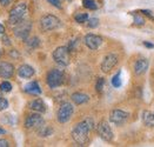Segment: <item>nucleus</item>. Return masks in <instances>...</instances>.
I'll use <instances>...</instances> for the list:
<instances>
[{
	"label": "nucleus",
	"instance_id": "9b49d317",
	"mask_svg": "<svg viewBox=\"0 0 154 147\" xmlns=\"http://www.w3.org/2000/svg\"><path fill=\"white\" fill-rule=\"evenodd\" d=\"M118 55L114 53H109L107 54L105 58H103V63H101V71L103 73H109L116 65L118 64Z\"/></svg>",
	"mask_w": 154,
	"mask_h": 147
},
{
	"label": "nucleus",
	"instance_id": "1a4fd4ad",
	"mask_svg": "<svg viewBox=\"0 0 154 147\" xmlns=\"http://www.w3.org/2000/svg\"><path fill=\"white\" fill-rule=\"evenodd\" d=\"M128 118H129V113L122 111V109H113L109 113V121L112 124L116 125V126L124 125L126 121L128 120Z\"/></svg>",
	"mask_w": 154,
	"mask_h": 147
},
{
	"label": "nucleus",
	"instance_id": "f257e3e1",
	"mask_svg": "<svg viewBox=\"0 0 154 147\" xmlns=\"http://www.w3.org/2000/svg\"><path fill=\"white\" fill-rule=\"evenodd\" d=\"M93 127H94V121L92 118H87L77 124L71 133L74 142L78 144L79 146L86 145L90 140V132L93 130Z\"/></svg>",
	"mask_w": 154,
	"mask_h": 147
},
{
	"label": "nucleus",
	"instance_id": "2f4dec72",
	"mask_svg": "<svg viewBox=\"0 0 154 147\" xmlns=\"http://www.w3.org/2000/svg\"><path fill=\"white\" fill-rule=\"evenodd\" d=\"M8 146H10V144H8L7 140H5V139H1L0 140V147H8Z\"/></svg>",
	"mask_w": 154,
	"mask_h": 147
},
{
	"label": "nucleus",
	"instance_id": "393cba45",
	"mask_svg": "<svg viewBox=\"0 0 154 147\" xmlns=\"http://www.w3.org/2000/svg\"><path fill=\"white\" fill-rule=\"evenodd\" d=\"M26 44H27L28 47H31V48H35V47H38L39 46L40 40H39V38H37V37H33V38H31V39H28V40L26 41Z\"/></svg>",
	"mask_w": 154,
	"mask_h": 147
},
{
	"label": "nucleus",
	"instance_id": "c756f323",
	"mask_svg": "<svg viewBox=\"0 0 154 147\" xmlns=\"http://www.w3.org/2000/svg\"><path fill=\"white\" fill-rule=\"evenodd\" d=\"M50 4H51L52 6H54V7H57V8H61L63 6H61V0H47Z\"/></svg>",
	"mask_w": 154,
	"mask_h": 147
},
{
	"label": "nucleus",
	"instance_id": "e433bc0d",
	"mask_svg": "<svg viewBox=\"0 0 154 147\" xmlns=\"http://www.w3.org/2000/svg\"><path fill=\"white\" fill-rule=\"evenodd\" d=\"M11 55H12V57H14V55H15V57H19V54L17 53V51H15V50H12V52H11Z\"/></svg>",
	"mask_w": 154,
	"mask_h": 147
},
{
	"label": "nucleus",
	"instance_id": "ddd939ff",
	"mask_svg": "<svg viewBox=\"0 0 154 147\" xmlns=\"http://www.w3.org/2000/svg\"><path fill=\"white\" fill-rule=\"evenodd\" d=\"M14 74V66L11 63L1 61L0 63V78L8 79Z\"/></svg>",
	"mask_w": 154,
	"mask_h": 147
},
{
	"label": "nucleus",
	"instance_id": "a878e982",
	"mask_svg": "<svg viewBox=\"0 0 154 147\" xmlns=\"http://www.w3.org/2000/svg\"><path fill=\"white\" fill-rule=\"evenodd\" d=\"M120 74H121V73H120V72H118L116 75L112 78V85H113L114 87H116V88L121 86V79H120Z\"/></svg>",
	"mask_w": 154,
	"mask_h": 147
},
{
	"label": "nucleus",
	"instance_id": "39448f33",
	"mask_svg": "<svg viewBox=\"0 0 154 147\" xmlns=\"http://www.w3.org/2000/svg\"><path fill=\"white\" fill-rule=\"evenodd\" d=\"M64 72L60 71V69H51L47 74V78H46V81H47V85L50 88H57L59 86H61L64 84Z\"/></svg>",
	"mask_w": 154,
	"mask_h": 147
},
{
	"label": "nucleus",
	"instance_id": "aec40b11",
	"mask_svg": "<svg viewBox=\"0 0 154 147\" xmlns=\"http://www.w3.org/2000/svg\"><path fill=\"white\" fill-rule=\"evenodd\" d=\"M38 134L40 136H50L52 133H53V130H52L50 126H45V125H42L41 127H39L38 130Z\"/></svg>",
	"mask_w": 154,
	"mask_h": 147
},
{
	"label": "nucleus",
	"instance_id": "6ab92c4d",
	"mask_svg": "<svg viewBox=\"0 0 154 147\" xmlns=\"http://www.w3.org/2000/svg\"><path fill=\"white\" fill-rule=\"evenodd\" d=\"M25 92L33 94V95H37V94L41 93V88H40V86H39L37 81H31L25 86Z\"/></svg>",
	"mask_w": 154,
	"mask_h": 147
},
{
	"label": "nucleus",
	"instance_id": "cd10ccee",
	"mask_svg": "<svg viewBox=\"0 0 154 147\" xmlns=\"http://www.w3.org/2000/svg\"><path fill=\"white\" fill-rule=\"evenodd\" d=\"M103 85H105V79H103V78H99L98 81H97V85H95V90H97V92H99V93L103 92Z\"/></svg>",
	"mask_w": 154,
	"mask_h": 147
},
{
	"label": "nucleus",
	"instance_id": "f8f14e48",
	"mask_svg": "<svg viewBox=\"0 0 154 147\" xmlns=\"http://www.w3.org/2000/svg\"><path fill=\"white\" fill-rule=\"evenodd\" d=\"M103 38L100 37V35H97V34H86L85 35V38H84V42H85V45L92 50V51H95V50H98L101 45H103Z\"/></svg>",
	"mask_w": 154,
	"mask_h": 147
},
{
	"label": "nucleus",
	"instance_id": "f3484780",
	"mask_svg": "<svg viewBox=\"0 0 154 147\" xmlns=\"http://www.w3.org/2000/svg\"><path fill=\"white\" fill-rule=\"evenodd\" d=\"M29 108L34 112H38V113H45L46 112V105L45 103L41 100V99H35L33 100L31 104H29Z\"/></svg>",
	"mask_w": 154,
	"mask_h": 147
},
{
	"label": "nucleus",
	"instance_id": "b1692460",
	"mask_svg": "<svg viewBox=\"0 0 154 147\" xmlns=\"http://www.w3.org/2000/svg\"><path fill=\"white\" fill-rule=\"evenodd\" d=\"M0 91H1V92H5V93L11 92V91H12V85H11V82H8V81H2V82L0 84Z\"/></svg>",
	"mask_w": 154,
	"mask_h": 147
},
{
	"label": "nucleus",
	"instance_id": "20e7f679",
	"mask_svg": "<svg viewBox=\"0 0 154 147\" xmlns=\"http://www.w3.org/2000/svg\"><path fill=\"white\" fill-rule=\"evenodd\" d=\"M53 60L60 65V66H67L71 61L69 57V50L67 46H59L53 52Z\"/></svg>",
	"mask_w": 154,
	"mask_h": 147
},
{
	"label": "nucleus",
	"instance_id": "c9c22d12",
	"mask_svg": "<svg viewBox=\"0 0 154 147\" xmlns=\"http://www.w3.org/2000/svg\"><path fill=\"white\" fill-rule=\"evenodd\" d=\"M5 33V26L0 24V34H4Z\"/></svg>",
	"mask_w": 154,
	"mask_h": 147
},
{
	"label": "nucleus",
	"instance_id": "bb28decb",
	"mask_svg": "<svg viewBox=\"0 0 154 147\" xmlns=\"http://www.w3.org/2000/svg\"><path fill=\"white\" fill-rule=\"evenodd\" d=\"M86 23H87V26L90 28H95V27L99 26V19H97V18H91Z\"/></svg>",
	"mask_w": 154,
	"mask_h": 147
},
{
	"label": "nucleus",
	"instance_id": "f03ea898",
	"mask_svg": "<svg viewBox=\"0 0 154 147\" xmlns=\"http://www.w3.org/2000/svg\"><path fill=\"white\" fill-rule=\"evenodd\" d=\"M61 26V21L58 17L53 15V14H45L41 17L40 19V28L44 32H48V31H54L57 28Z\"/></svg>",
	"mask_w": 154,
	"mask_h": 147
},
{
	"label": "nucleus",
	"instance_id": "dca6fc26",
	"mask_svg": "<svg viewBox=\"0 0 154 147\" xmlns=\"http://www.w3.org/2000/svg\"><path fill=\"white\" fill-rule=\"evenodd\" d=\"M71 99L75 105H82L90 100V96L86 93H82V92H75L71 95Z\"/></svg>",
	"mask_w": 154,
	"mask_h": 147
},
{
	"label": "nucleus",
	"instance_id": "4c0bfd02",
	"mask_svg": "<svg viewBox=\"0 0 154 147\" xmlns=\"http://www.w3.org/2000/svg\"><path fill=\"white\" fill-rule=\"evenodd\" d=\"M2 134H6V131H5L4 128H1V127H0V135H2Z\"/></svg>",
	"mask_w": 154,
	"mask_h": 147
},
{
	"label": "nucleus",
	"instance_id": "423d86ee",
	"mask_svg": "<svg viewBox=\"0 0 154 147\" xmlns=\"http://www.w3.org/2000/svg\"><path fill=\"white\" fill-rule=\"evenodd\" d=\"M74 113V107L71 103H64L61 104L59 109H58V113H57V119L60 124H66L71 120L72 115Z\"/></svg>",
	"mask_w": 154,
	"mask_h": 147
},
{
	"label": "nucleus",
	"instance_id": "2eb2a0df",
	"mask_svg": "<svg viewBox=\"0 0 154 147\" xmlns=\"http://www.w3.org/2000/svg\"><path fill=\"white\" fill-rule=\"evenodd\" d=\"M34 73H35V71H34V68L32 66H29V65H21V66L19 67V69H18V75L20 77V78H24V79H28V78H32L33 75H34Z\"/></svg>",
	"mask_w": 154,
	"mask_h": 147
},
{
	"label": "nucleus",
	"instance_id": "0eeeda50",
	"mask_svg": "<svg viewBox=\"0 0 154 147\" xmlns=\"http://www.w3.org/2000/svg\"><path fill=\"white\" fill-rule=\"evenodd\" d=\"M31 28H32L31 21L23 19L21 21H19L18 24L14 25L13 32H14L15 37H18L19 39H21V40H27V38H28V35H29V32H31Z\"/></svg>",
	"mask_w": 154,
	"mask_h": 147
},
{
	"label": "nucleus",
	"instance_id": "4be33fe9",
	"mask_svg": "<svg viewBox=\"0 0 154 147\" xmlns=\"http://www.w3.org/2000/svg\"><path fill=\"white\" fill-rule=\"evenodd\" d=\"M82 6L87 10H97L98 5L94 0H82Z\"/></svg>",
	"mask_w": 154,
	"mask_h": 147
},
{
	"label": "nucleus",
	"instance_id": "7ed1b4c3",
	"mask_svg": "<svg viewBox=\"0 0 154 147\" xmlns=\"http://www.w3.org/2000/svg\"><path fill=\"white\" fill-rule=\"evenodd\" d=\"M26 12H27V4L26 2H19L18 5H15L10 12V17H8L10 24L15 25L19 21H21L25 18Z\"/></svg>",
	"mask_w": 154,
	"mask_h": 147
},
{
	"label": "nucleus",
	"instance_id": "6e6552de",
	"mask_svg": "<svg viewBox=\"0 0 154 147\" xmlns=\"http://www.w3.org/2000/svg\"><path fill=\"white\" fill-rule=\"evenodd\" d=\"M97 132H98V135L103 139V141H112L113 138H114V134H113V131L111 128V126L108 125L107 121H100L97 126Z\"/></svg>",
	"mask_w": 154,
	"mask_h": 147
},
{
	"label": "nucleus",
	"instance_id": "5701e85b",
	"mask_svg": "<svg viewBox=\"0 0 154 147\" xmlns=\"http://www.w3.org/2000/svg\"><path fill=\"white\" fill-rule=\"evenodd\" d=\"M74 19H75V21L79 23V24H84V23H86V21L88 20V14L87 13H78L74 15Z\"/></svg>",
	"mask_w": 154,
	"mask_h": 147
},
{
	"label": "nucleus",
	"instance_id": "9d476101",
	"mask_svg": "<svg viewBox=\"0 0 154 147\" xmlns=\"http://www.w3.org/2000/svg\"><path fill=\"white\" fill-rule=\"evenodd\" d=\"M42 125H44V118L38 112L28 115L25 120V127L28 130H38Z\"/></svg>",
	"mask_w": 154,
	"mask_h": 147
},
{
	"label": "nucleus",
	"instance_id": "4468645a",
	"mask_svg": "<svg viewBox=\"0 0 154 147\" xmlns=\"http://www.w3.org/2000/svg\"><path fill=\"white\" fill-rule=\"evenodd\" d=\"M148 60L147 59H145V58H140V59H138L137 61H135V64H134V73L137 74V75H142V74H145L146 72H147V69H148Z\"/></svg>",
	"mask_w": 154,
	"mask_h": 147
},
{
	"label": "nucleus",
	"instance_id": "f704fd0d",
	"mask_svg": "<svg viewBox=\"0 0 154 147\" xmlns=\"http://www.w3.org/2000/svg\"><path fill=\"white\" fill-rule=\"evenodd\" d=\"M143 45H145L146 47H148V48H154V45H153V44H151V42L145 41V42H143Z\"/></svg>",
	"mask_w": 154,
	"mask_h": 147
},
{
	"label": "nucleus",
	"instance_id": "7c9ffc66",
	"mask_svg": "<svg viewBox=\"0 0 154 147\" xmlns=\"http://www.w3.org/2000/svg\"><path fill=\"white\" fill-rule=\"evenodd\" d=\"M1 40H2V44H4V45H6V46H10V45H11V41H10V39H8V37H7V35H2Z\"/></svg>",
	"mask_w": 154,
	"mask_h": 147
},
{
	"label": "nucleus",
	"instance_id": "c85d7f7f",
	"mask_svg": "<svg viewBox=\"0 0 154 147\" xmlns=\"http://www.w3.org/2000/svg\"><path fill=\"white\" fill-rule=\"evenodd\" d=\"M7 107H8V101H7V99L0 98V112H1V111H5Z\"/></svg>",
	"mask_w": 154,
	"mask_h": 147
},
{
	"label": "nucleus",
	"instance_id": "473e14b6",
	"mask_svg": "<svg viewBox=\"0 0 154 147\" xmlns=\"http://www.w3.org/2000/svg\"><path fill=\"white\" fill-rule=\"evenodd\" d=\"M12 2V0H0V5L1 6H8Z\"/></svg>",
	"mask_w": 154,
	"mask_h": 147
},
{
	"label": "nucleus",
	"instance_id": "412c9836",
	"mask_svg": "<svg viewBox=\"0 0 154 147\" xmlns=\"http://www.w3.org/2000/svg\"><path fill=\"white\" fill-rule=\"evenodd\" d=\"M132 15H133V21H134V24L137 25V26H142V25H145V18L142 17L140 13H135V12H132Z\"/></svg>",
	"mask_w": 154,
	"mask_h": 147
},
{
	"label": "nucleus",
	"instance_id": "a211bd4d",
	"mask_svg": "<svg viewBox=\"0 0 154 147\" xmlns=\"http://www.w3.org/2000/svg\"><path fill=\"white\" fill-rule=\"evenodd\" d=\"M142 122L147 127H154V112L149 111H143L141 115Z\"/></svg>",
	"mask_w": 154,
	"mask_h": 147
},
{
	"label": "nucleus",
	"instance_id": "72a5a7b5",
	"mask_svg": "<svg viewBox=\"0 0 154 147\" xmlns=\"http://www.w3.org/2000/svg\"><path fill=\"white\" fill-rule=\"evenodd\" d=\"M140 13L146 14V15H148V17H151V18H152V12H151V11H147V10H141V11H140Z\"/></svg>",
	"mask_w": 154,
	"mask_h": 147
}]
</instances>
